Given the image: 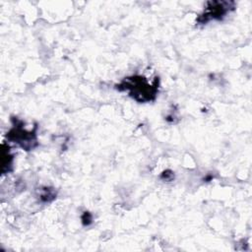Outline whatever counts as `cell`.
<instances>
[{
    "label": "cell",
    "instance_id": "277c9868",
    "mask_svg": "<svg viewBox=\"0 0 252 252\" xmlns=\"http://www.w3.org/2000/svg\"><path fill=\"white\" fill-rule=\"evenodd\" d=\"M82 220H83V223L86 225H88V224H90L91 222H92V216L90 215V213H88V212H86L85 214H84V216L82 217Z\"/></svg>",
    "mask_w": 252,
    "mask_h": 252
},
{
    "label": "cell",
    "instance_id": "6da1fadb",
    "mask_svg": "<svg viewBox=\"0 0 252 252\" xmlns=\"http://www.w3.org/2000/svg\"><path fill=\"white\" fill-rule=\"evenodd\" d=\"M118 90L127 91L129 95L138 101L145 102L153 100L158 93V83L150 85L148 81L141 76H132L125 78L120 85Z\"/></svg>",
    "mask_w": 252,
    "mask_h": 252
},
{
    "label": "cell",
    "instance_id": "3957f363",
    "mask_svg": "<svg viewBox=\"0 0 252 252\" xmlns=\"http://www.w3.org/2000/svg\"><path fill=\"white\" fill-rule=\"evenodd\" d=\"M8 137L27 150L33 148L32 144L36 142L33 132H28L18 125H15V127L9 132Z\"/></svg>",
    "mask_w": 252,
    "mask_h": 252
},
{
    "label": "cell",
    "instance_id": "7a4b0ae2",
    "mask_svg": "<svg viewBox=\"0 0 252 252\" xmlns=\"http://www.w3.org/2000/svg\"><path fill=\"white\" fill-rule=\"evenodd\" d=\"M231 2H209L208 7L198 18L199 23H207L210 20H220L224 15L233 8Z\"/></svg>",
    "mask_w": 252,
    "mask_h": 252
}]
</instances>
